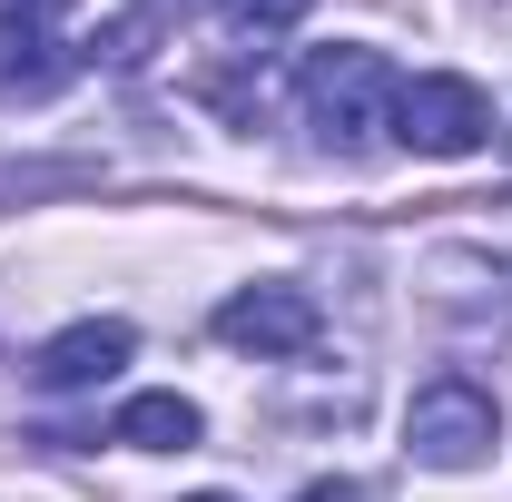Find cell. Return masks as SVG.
Returning <instances> with one entry per match:
<instances>
[{
  "label": "cell",
  "instance_id": "cell-1",
  "mask_svg": "<svg viewBox=\"0 0 512 502\" xmlns=\"http://www.w3.org/2000/svg\"><path fill=\"white\" fill-rule=\"evenodd\" d=\"M394 69H384V50H365V40H335V50H316V60L296 69V99H306V128H316V148H335V158H365L384 128H394Z\"/></svg>",
  "mask_w": 512,
  "mask_h": 502
},
{
  "label": "cell",
  "instance_id": "cell-2",
  "mask_svg": "<svg viewBox=\"0 0 512 502\" xmlns=\"http://www.w3.org/2000/svg\"><path fill=\"white\" fill-rule=\"evenodd\" d=\"M493 443H503V404L473 375H434L404 414V453L424 473H473V463H493Z\"/></svg>",
  "mask_w": 512,
  "mask_h": 502
},
{
  "label": "cell",
  "instance_id": "cell-3",
  "mask_svg": "<svg viewBox=\"0 0 512 502\" xmlns=\"http://www.w3.org/2000/svg\"><path fill=\"white\" fill-rule=\"evenodd\" d=\"M493 99L463 79V69H424V79H404L394 89V148H414V158H473V148H493Z\"/></svg>",
  "mask_w": 512,
  "mask_h": 502
},
{
  "label": "cell",
  "instance_id": "cell-4",
  "mask_svg": "<svg viewBox=\"0 0 512 502\" xmlns=\"http://www.w3.org/2000/svg\"><path fill=\"white\" fill-rule=\"evenodd\" d=\"M325 335V315L306 286H237L227 306H217V345H237L256 365H286V355H306Z\"/></svg>",
  "mask_w": 512,
  "mask_h": 502
},
{
  "label": "cell",
  "instance_id": "cell-5",
  "mask_svg": "<svg viewBox=\"0 0 512 502\" xmlns=\"http://www.w3.org/2000/svg\"><path fill=\"white\" fill-rule=\"evenodd\" d=\"M128 355H138V325H128V315H79V325H60V335L40 345L30 375H40V394H89V384L119 375Z\"/></svg>",
  "mask_w": 512,
  "mask_h": 502
},
{
  "label": "cell",
  "instance_id": "cell-6",
  "mask_svg": "<svg viewBox=\"0 0 512 502\" xmlns=\"http://www.w3.org/2000/svg\"><path fill=\"white\" fill-rule=\"evenodd\" d=\"M197 434H207V414L188 394H128L119 424H109V443H128V453H188Z\"/></svg>",
  "mask_w": 512,
  "mask_h": 502
},
{
  "label": "cell",
  "instance_id": "cell-7",
  "mask_svg": "<svg viewBox=\"0 0 512 502\" xmlns=\"http://www.w3.org/2000/svg\"><path fill=\"white\" fill-rule=\"evenodd\" d=\"M50 50H60V40H50L40 20L0 10V99H10V89L30 99V89H50V79H69V60H50Z\"/></svg>",
  "mask_w": 512,
  "mask_h": 502
},
{
  "label": "cell",
  "instance_id": "cell-8",
  "mask_svg": "<svg viewBox=\"0 0 512 502\" xmlns=\"http://www.w3.org/2000/svg\"><path fill=\"white\" fill-rule=\"evenodd\" d=\"M217 10H227L237 30H256V40H266V30H296V20H306L316 0H217Z\"/></svg>",
  "mask_w": 512,
  "mask_h": 502
},
{
  "label": "cell",
  "instance_id": "cell-9",
  "mask_svg": "<svg viewBox=\"0 0 512 502\" xmlns=\"http://www.w3.org/2000/svg\"><path fill=\"white\" fill-rule=\"evenodd\" d=\"M0 10H20V20H40V30H50L60 10H79V0H0Z\"/></svg>",
  "mask_w": 512,
  "mask_h": 502
},
{
  "label": "cell",
  "instance_id": "cell-10",
  "mask_svg": "<svg viewBox=\"0 0 512 502\" xmlns=\"http://www.w3.org/2000/svg\"><path fill=\"white\" fill-rule=\"evenodd\" d=\"M296 502H365V483H306Z\"/></svg>",
  "mask_w": 512,
  "mask_h": 502
},
{
  "label": "cell",
  "instance_id": "cell-11",
  "mask_svg": "<svg viewBox=\"0 0 512 502\" xmlns=\"http://www.w3.org/2000/svg\"><path fill=\"white\" fill-rule=\"evenodd\" d=\"M188 502H237V493H188Z\"/></svg>",
  "mask_w": 512,
  "mask_h": 502
}]
</instances>
